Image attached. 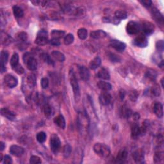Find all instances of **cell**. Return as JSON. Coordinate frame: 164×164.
I'll use <instances>...</instances> for the list:
<instances>
[{
  "instance_id": "7bdbcfd3",
  "label": "cell",
  "mask_w": 164,
  "mask_h": 164,
  "mask_svg": "<svg viewBox=\"0 0 164 164\" xmlns=\"http://www.w3.org/2000/svg\"><path fill=\"white\" fill-rule=\"evenodd\" d=\"M160 89L159 86L157 85H154L153 87L151 89V93L154 96H159L160 95Z\"/></svg>"
},
{
  "instance_id": "277c9868",
  "label": "cell",
  "mask_w": 164,
  "mask_h": 164,
  "mask_svg": "<svg viewBox=\"0 0 164 164\" xmlns=\"http://www.w3.org/2000/svg\"><path fill=\"white\" fill-rule=\"evenodd\" d=\"M48 42V31L44 29L39 30L35 40V44L39 45V46H43V45L47 44Z\"/></svg>"
},
{
  "instance_id": "f1b7e54d",
  "label": "cell",
  "mask_w": 164,
  "mask_h": 164,
  "mask_svg": "<svg viewBox=\"0 0 164 164\" xmlns=\"http://www.w3.org/2000/svg\"><path fill=\"white\" fill-rule=\"evenodd\" d=\"M36 76L35 74H30L27 77V84L30 88H34L36 85Z\"/></svg>"
},
{
  "instance_id": "f907efd6",
  "label": "cell",
  "mask_w": 164,
  "mask_h": 164,
  "mask_svg": "<svg viewBox=\"0 0 164 164\" xmlns=\"http://www.w3.org/2000/svg\"><path fill=\"white\" fill-rule=\"evenodd\" d=\"M49 44L52 45V46H59L60 45V41L59 39H54V38H52L50 40H49Z\"/></svg>"
},
{
  "instance_id": "b9f144b4",
  "label": "cell",
  "mask_w": 164,
  "mask_h": 164,
  "mask_svg": "<svg viewBox=\"0 0 164 164\" xmlns=\"http://www.w3.org/2000/svg\"><path fill=\"white\" fill-rule=\"evenodd\" d=\"M46 139V134L44 132H40L37 135V140L39 143H43Z\"/></svg>"
},
{
  "instance_id": "f35d334b",
  "label": "cell",
  "mask_w": 164,
  "mask_h": 164,
  "mask_svg": "<svg viewBox=\"0 0 164 164\" xmlns=\"http://www.w3.org/2000/svg\"><path fill=\"white\" fill-rule=\"evenodd\" d=\"M102 22L104 23H112L114 24H118L120 23L119 20L117 19L116 18H110V17H105L102 18Z\"/></svg>"
},
{
  "instance_id": "4dcf8cb0",
  "label": "cell",
  "mask_w": 164,
  "mask_h": 164,
  "mask_svg": "<svg viewBox=\"0 0 164 164\" xmlns=\"http://www.w3.org/2000/svg\"><path fill=\"white\" fill-rule=\"evenodd\" d=\"M13 13L16 18H21L24 15V11L19 6L15 5L13 7Z\"/></svg>"
},
{
  "instance_id": "603a6c76",
  "label": "cell",
  "mask_w": 164,
  "mask_h": 164,
  "mask_svg": "<svg viewBox=\"0 0 164 164\" xmlns=\"http://www.w3.org/2000/svg\"><path fill=\"white\" fill-rule=\"evenodd\" d=\"M141 135V128L137 124H135L132 127L131 136L133 139H137Z\"/></svg>"
},
{
  "instance_id": "ab89813d",
  "label": "cell",
  "mask_w": 164,
  "mask_h": 164,
  "mask_svg": "<svg viewBox=\"0 0 164 164\" xmlns=\"http://www.w3.org/2000/svg\"><path fill=\"white\" fill-rule=\"evenodd\" d=\"M74 40H75L74 35L71 34H68L64 37V44L65 45H70L74 42Z\"/></svg>"
},
{
  "instance_id": "44dd1931",
  "label": "cell",
  "mask_w": 164,
  "mask_h": 164,
  "mask_svg": "<svg viewBox=\"0 0 164 164\" xmlns=\"http://www.w3.org/2000/svg\"><path fill=\"white\" fill-rule=\"evenodd\" d=\"M107 36V34L103 30H96L91 32V37L93 39H100L105 38Z\"/></svg>"
},
{
  "instance_id": "74e56055",
  "label": "cell",
  "mask_w": 164,
  "mask_h": 164,
  "mask_svg": "<svg viewBox=\"0 0 164 164\" xmlns=\"http://www.w3.org/2000/svg\"><path fill=\"white\" fill-rule=\"evenodd\" d=\"M85 14H86V10L85 9V7H80L78 8H77V9H76L74 15L77 16V17L82 18L83 17V16H85Z\"/></svg>"
},
{
  "instance_id": "f5cc1de1",
  "label": "cell",
  "mask_w": 164,
  "mask_h": 164,
  "mask_svg": "<svg viewBox=\"0 0 164 164\" xmlns=\"http://www.w3.org/2000/svg\"><path fill=\"white\" fill-rule=\"evenodd\" d=\"M41 86H42V89H47L49 86V80L47 78H43L41 80Z\"/></svg>"
},
{
  "instance_id": "8992f818",
  "label": "cell",
  "mask_w": 164,
  "mask_h": 164,
  "mask_svg": "<svg viewBox=\"0 0 164 164\" xmlns=\"http://www.w3.org/2000/svg\"><path fill=\"white\" fill-rule=\"evenodd\" d=\"M61 146V141L59 136L56 134H53L50 138V147L53 152L57 153Z\"/></svg>"
},
{
  "instance_id": "484cf974",
  "label": "cell",
  "mask_w": 164,
  "mask_h": 164,
  "mask_svg": "<svg viewBox=\"0 0 164 164\" xmlns=\"http://www.w3.org/2000/svg\"><path fill=\"white\" fill-rule=\"evenodd\" d=\"M164 159V153L163 151H156L154 157H153V161L155 163H161L163 162Z\"/></svg>"
},
{
  "instance_id": "7a4b0ae2",
  "label": "cell",
  "mask_w": 164,
  "mask_h": 164,
  "mask_svg": "<svg viewBox=\"0 0 164 164\" xmlns=\"http://www.w3.org/2000/svg\"><path fill=\"white\" fill-rule=\"evenodd\" d=\"M93 149L94 152L102 158H108L110 154V147L105 144L96 143L94 146Z\"/></svg>"
},
{
  "instance_id": "6da1fadb",
  "label": "cell",
  "mask_w": 164,
  "mask_h": 164,
  "mask_svg": "<svg viewBox=\"0 0 164 164\" xmlns=\"http://www.w3.org/2000/svg\"><path fill=\"white\" fill-rule=\"evenodd\" d=\"M69 81H70V84L72 88L73 92H74V95H75V98L76 101H78L80 99V88H79V85L78 83V80L76 78V74L72 69H71L70 71H69Z\"/></svg>"
},
{
  "instance_id": "3957f363",
  "label": "cell",
  "mask_w": 164,
  "mask_h": 164,
  "mask_svg": "<svg viewBox=\"0 0 164 164\" xmlns=\"http://www.w3.org/2000/svg\"><path fill=\"white\" fill-rule=\"evenodd\" d=\"M23 59L26 64V66L30 71H35L37 68V61L33 56H30L29 53H26L24 55Z\"/></svg>"
},
{
  "instance_id": "ffe728a7",
  "label": "cell",
  "mask_w": 164,
  "mask_h": 164,
  "mask_svg": "<svg viewBox=\"0 0 164 164\" xmlns=\"http://www.w3.org/2000/svg\"><path fill=\"white\" fill-rule=\"evenodd\" d=\"M120 114L122 117L124 119H128V118H130L131 116H132L133 112L128 106L123 105L121 108Z\"/></svg>"
},
{
  "instance_id": "6f0895ef",
  "label": "cell",
  "mask_w": 164,
  "mask_h": 164,
  "mask_svg": "<svg viewBox=\"0 0 164 164\" xmlns=\"http://www.w3.org/2000/svg\"><path fill=\"white\" fill-rule=\"evenodd\" d=\"M132 116H133V120L134 121H138L139 120V119H140L141 117V116H140V114H139L137 112H135V113H133L132 114Z\"/></svg>"
},
{
  "instance_id": "f6af8a7d",
  "label": "cell",
  "mask_w": 164,
  "mask_h": 164,
  "mask_svg": "<svg viewBox=\"0 0 164 164\" xmlns=\"http://www.w3.org/2000/svg\"><path fill=\"white\" fill-rule=\"evenodd\" d=\"M30 163L31 164H39L42 163V161H41L40 158L39 157H37V156L33 155L30 157Z\"/></svg>"
},
{
  "instance_id": "e0dca14e",
  "label": "cell",
  "mask_w": 164,
  "mask_h": 164,
  "mask_svg": "<svg viewBox=\"0 0 164 164\" xmlns=\"http://www.w3.org/2000/svg\"><path fill=\"white\" fill-rule=\"evenodd\" d=\"M128 157V151L126 149H122L117 155L116 161L118 163H124Z\"/></svg>"
},
{
  "instance_id": "52a82bcc",
  "label": "cell",
  "mask_w": 164,
  "mask_h": 164,
  "mask_svg": "<svg viewBox=\"0 0 164 164\" xmlns=\"http://www.w3.org/2000/svg\"><path fill=\"white\" fill-rule=\"evenodd\" d=\"M151 14L153 19L158 24V25L160 26H163V16L157 9H156L154 7L152 8V9L151 10Z\"/></svg>"
},
{
  "instance_id": "7c38bea8",
  "label": "cell",
  "mask_w": 164,
  "mask_h": 164,
  "mask_svg": "<svg viewBox=\"0 0 164 164\" xmlns=\"http://www.w3.org/2000/svg\"><path fill=\"white\" fill-rule=\"evenodd\" d=\"M132 157L135 162L137 163H142L144 161V153L141 149L134 151Z\"/></svg>"
},
{
  "instance_id": "d6986e66",
  "label": "cell",
  "mask_w": 164,
  "mask_h": 164,
  "mask_svg": "<svg viewBox=\"0 0 164 164\" xmlns=\"http://www.w3.org/2000/svg\"><path fill=\"white\" fill-rule=\"evenodd\" d=\"M79 74L81 79L83 81H88L90 78V72L89 69L85 66L79 67Z\"/></svg>"
},
{
  "instance_id": "8d00e7d4",
  "label": "cell",
  "mask_w": 164,
  "mask_h": 164,
  "mask_svg": "<svg viewBox=\"0 0 164 164\" xmlns=\"http://www.w3.org/2000/svg\"><path fill=\"white\" fill-rule=\"evenodd\" d=\"M78 36L81 40H85L88 36V31L85 28H81L78 31Z\"/></svg>"
},
{
  "instance_id": "30bf717a",
  "label": "cell",
  "mask_w": 164,
  "mask_h": 164,
  "mask_svg": "<svg viewBox=\"0 0 164 164\" xmlns=\"http://www.w3.org/2000/svg\"><path fill=\"white\" fill-rule=\"evenodd\" d=\"M4 82L9 88H14L18 84V79L11 75H7L4 77Z\"/></svg>"
},
{
  "instance_id": "680465c9",
  "label": "cell",
  "mask_w": 164,
  "mask_h": 164,
  "mask_svg": "<svg viewBox=\"0 0 164 164\" xmlns=\"http://www.w3.org/2000/svg\"><path fill=\"white\" fill-rule=\"evenodd\" d=\"M5 144H4L3 142H0V149H1V151H3L4 149H5Z\"/></svg>"
},
{
  "instance_id": "836d02e7",
  "label": "cell",
  "mask_w": 164,
  "mask_h": 164,
  "mask_svg": "<svg viewBox=\"0 0 164 164\" xmlns=\"http://www.w3.org/2000/svg\"><path fill=\"white\" fill-rule=\"evenodd\" d=\"M1 66H5L6 64L8 62V59H9V53L7 51H2L1 52Z\"/></svg>"
},
{
  "instance_id": "83f0119b",
  "label": "cell",
  "mask_w": 164,
  "mask_h": 164,
  "mask_svg": "<svg viewBox=\"0 0 164 164\" xmlns=\"http://www.w3.org/2000/svg\"><path fill=\"white\" fill-rule=\"evenodd\" d=\"M51 55L53 59H55L56 60L60 62H63L65 60V55L62 53H61L59 51H53L51 53Z\"/></svg>"
},
{
  "instance_id": "bcb514c9",
  "label": "cell",
  "mask_w": 164,
  "mask_h": 164,
  "mask_svg": "<svg viewBox=\"0 0 164 164\" xmlns=\"http://www.w3.org/2000/svg\"><path fill=\"white\" fill-rule=\"evenodd\" d=\"M71 153V147L67 144L65 145L64 149V154L65 156V157H69L70 156Z\"/></svg>"
},
{
  "instance_id": "2e32d148",
  "label": "cell",
  "mask_w": 164,
  "mask_h": 164,
  "mask_svg": "<svg viewBox=\"0 0 164 164\" xmlns=\"http://www.w3.org/2000/svg\"><path fill=\"white\" fill-rule=\"evenodd\" d=\"M1 114L3 117H6L10 121H14L16 118L15 113L7 108H3L1 109Z\"/></svg>"
},
{
  "instance_id": "ee69618b",
  "label": "cell",
  "mask_w": 164,
  "mask_h": 164,
  "mask_svg": "<svg viewBox=\"0 0 164 164\" xmlns=\"http://www.w3.org/2000/svg\"><path fill=\"white\" fill-rule=\"evenodd\" d=\"M108 56L109 59L111 60L112 62H120V60H121V59L119 57V56L115 54V53H108Z\"/></svg>"
},
{
  "instance_id": "816d5d0a",
  "label": "cell",
  "mask_w": 164,
  "mask_h": 164,
  "mask_svg": "<svg viewBox=\"0 0 164 164\" xmlns=\"http://www.w3.org/2000/svg\"><path fill=\"white\" fill-rule=\"evenodd\" d=\"M13 69L16 72V73L18 74V75H23V74L24 72V68L22 67V65H20L19 64Z\"/></svg>"
},
{
  "instance_id": "9f6ffc18",
  "label": "cell",
  "mask_w": 164,
  "mask_h": 164,
  "mask_svg": "<svg viewBox=\"0 0 164 164\" xmlns=\"http://www.w3.org/2000/svg\"><path fill=\"white\" fill-rule=\"evenodd\" d=\"M126 96V91H124V90L123 89H121L120 92H119V97H120V99L122 101L124 99V97Z\"/></svg>"
},
{
  "instance_id": "7dc6e473",
  "label": "cell",
  "mask_w": 164,
  "mask_h": 164,
  "mask_svg": "<svg viewBox=\"0 0 164 164\" xmlns=\"http://www.w3.org/2000/svg\"><path fill=\"white\" fill-rule=\"evenodd\" d=\"M156 48H157V50L160 51L162 52L164 49V43L163 40H158V42L156 44Z\"/></svg>"
},
{
  "instance_id": "c3c4849f",
  "label": "cell",
  "mask_w": 164,
  "mask_h": 164,
  "mask_svg": "<svg viewBox=\"0 0 164 164\" xmlns=\"http://www.w3.org/2000/svg\"><path fill=\"white\" fill-rule=\"evenodd\" d=\"M138 93L135 91H132L130 92L129 93V97H130V99L132 100V101H135L138 98Z\"/></svg>"
},
{
  "instance_id": "91938a15",
  "label": "cell",
  "mask_w": 164,
  "mask_h": 164,
  "mask_svg": "<svg viewBox=\"0 0 164 164\" xmlns=\"http://www.w3.org/2000/svg\"><path fill=\"white\" fill-rule=\"evenodd\" d=\"M161 83H162V87H163V78H162L161 80Z\"/></svg>"
},
{
  "instance_id": "1f68e13d",
  "label": "cell",
  "mask_w": 164,
  "mask_h": 164,
  "mask_svg": "<svg viewBox=\"0 0 164 164\" xmlns=\"http://www.w3.org/2000/svg\"><path fill=\"white\" fill-rule=\"evenodd\" d=\"M40 56V59H42V60L46 63H47L48 64L52 65H54L55 64L54 61L53 60V59L51 58V56L49 55L48 53H41Z\"/></svg>"
},
{
  "instance_id": "ac0fdd59",
  "label": "cell",
  "mask_w": 164,
  "mask_h": 164,
  "mask_svg": "<svg viewBox=\"0 0 164 164\" xmlns=\"http://www.w3.org/2000/svg\"><path fill=\"white\" fill-rule=\"evenodd\" d=\"M12 41H13V39L9 35L3 31H1V43L3 46H9L12 42Z\"/></svg>"
},
{
  "instance_id": "d4e9b609",
  "label": "cell",
  "mask_w": 164,
  "mask_h": 164,
  "mask_svg": "<svg viewBox=\"0 0 164 164\" xmlns=\"http://www.w3.org/2000/svg\"><path fill=\"white\" fill-rule=\"evenodd\" d=\"M97 76L101 79L108 80L110 78V75L108 71L105 68H101L97 72Z\"/></svg>"
},
{
  "instance_id": "d590c367",
  "label": "cell",
  "mask_w": 164,
  "mask_h": 164,
  "mask_svg": "<svg viewBox=\"0 0 164 164\" xmlns=\"http://www.w3.org/2000/svg\"><path fill=\"white\" fill-rule=\"evenodd\" d=\"M53 112H54V111H53V108H52L51 106L49 105H46L44 106V113L45 116L48 117V118L51 117L53 115Z\"/></svg>"
},
{
  "instance_id": "11a10c76",
  "label": "cell",
  "mask_w": 164,
  "mask_h": 164,
  "mask_svg": "<svg viewBox=\"0 0 164 164\" xmlns=\"http://www.w3.org/2000/svg\"><path fill=\"white\" fill-rule=\"evenodd\" d=\"M4 163L6 164H10V163H12V158L9 155H5V157H4Z\"/></svg>"
},
{
  "instance_id": "cb8c5ba5",
  "label": "cell",
  "mask_w": 164,
  "mask_h": 164,
  "mask_svg": "<svg viewBox=\"0 0 164 164\" xmlns=\"http://www.w3.org/2000/svg\"><path fill=\"white\" fill-rule=\"evenodd\" d=\"M97 87H99L102 91L108 92L112 89V85L108 82L104 81H100L97 83Z\"/></svg>"
},
{
  "instance_id": "4fadbf2b",
  "label": "cell",
  "mask_w": 164,
  "mask_h": 164,
  "mask_svg": "<svg viewBox=\"0 0 164 164\" xmlns=\"http://www.w3.org/2000/svg\"><path fill=\"white\" fill-rule=\"evenodd\" d=\"M111 100L112 96L108 92L103 91L100 95V102L102 105H108Z\"/></svg>"
},
{
  "instance_id": "4316f807",
  "label": "cell",
  "mask_w": 164,
  "mask_h": 164,
  "mask_svg": "<svg viewBox=\"0 0 164 164\" xmlns=\"http://www.w3.org/2000/svg\"><path fill=\"white\" fill-rule=\"evenodd\" d=\"M101 64V60L99 56H97L94 58L92 60H91V62L89 64V67L92 70H95L97 68L100 66Z\"/></svg>"
},
{
  "instance_id": "db71d44e",
  "label": "cell",
  "mask_w": 164,
  "mask_h": 164,
  "mask_svg": "<svg viewBox=\"0 0 164 164\" xmlns=\"http://www.w3.org/2000/svg\"><path fill=\"white\" fill-rule=\"evenodd\" d=\"M140 2L142 4L143 6L147 8H149L152 5V1L151 0H142V1H141Z\"/></svg>"
},
{
  "instance_id": "d6a6232c",
  "label": "cell",
  "mask_w": 164,
  "mask_h": 164,
  "mask_svg": "<svg viewBox=\"0 0 164 164\" xmlns=\"http://www.w3.org/2000/svg\"><path fill=\"white\" fill-rule=\"evenodd\" d=\"M115 18L117 19H125L128 17V14H127L126 12L122 10H117L115 12Z\"/></svg>"
},
{
  "instance_id": "5bb4252c",
  "label": "cell",
  "mask_w": 164,
  "mask_h": 164,
  "mask_svg": "<svg viewBox=\"0 0 164 164\" xmlns=\"http://www.w3.org/2000/svg\"><path fill=\"white\" fill-rule=\"evenodd\" d=\"M153 111L158 118H162L163 115L162 104L159 102H155L153 105Z\"/></svg>"
},
{
  "instance_id": "f546056e",
  "label": "cell",
  "mask_w": 164,
  "mask_h": 164,
  "mask_svg": "<svg viewBox=\"0 0 164 164\" xmlns=\"http://www.w3.org/2000/svg\"><path fill=\"white\" fill-rule=\"evenodd\" d=\"M65 35V31L63 30H53L51 32V35L53 38L60 39L63 38Z\"/></svg>"
},
{
  "instance_id": "ba28073f",
  "label": "cell",
  "mask_w": 164,
  "mask_h": 164,
  "mask_svg": "<svg viewBox=\"0 0 164 164\" xmlns=\"http://www.w3.org/2000/svg\"><path fill=\"white\" fill-rule=\"evenodd\" d=\"M141 24V30L143 31V34L148 35L152 34L154 30V26L153 23L144 20Z\"/></svg>"
},
{
  "instance_id": "e575fe53",
  "label": "cell",
  "mask_w": 164,
  "mask_h": 164,
  "mask_svg": "<svg viewBox=\"0 0 164 164\" xmlns=\"http://www.w3.org/2000/svg\"><path fill=\"white\" fill-rule=\"evenodd\" d=\"M19 58L18 53H14V54L12 55L10 60V65L12 66V69L15 68L19 65Z\"/></svg>"
},
{
  "instance_id": "681fc988",
  "label": "cell",
  "mask_w": 164,
  "mask_h": 164,
  "mask_svg": "<svg viewBox=\"0 0 164 164\" xmlns=\"http://www.w3.org/2000/svg\"><path fill=\"white\" fill-rule=\"evenodd\" d=\"M18 38L19 40H21L23 42H25L27 40L28 36L25 32H20L18 35Z\"/></svg>"
},
{
  "instance_id": "5b68a950",
  "label": "cell",
  "mask_w": 164,
  "mask_h": 164,
  "mask_svg": "<svg viewBox=\"0 0 164 164\" xmlns=\"http://www.w3.org/2000/svg\"><path fill=\"white\" fill-rule=\"evenodd\" d=\"M126 30L127 33L130 35H136L138 34L141 30V24L132 20L127 24Z\"/></svg>"
},
{
  "instance_id": "7402d4cb",
  "label": "cell",
  "mask_w": 164,
  "mask_h": 164,
  "mask_svg": "<svg viewBox=\"0 0 164 164\" xmlns=\"http://www.w3.org/2000/svg\"><path fill=\"white\" fill-rule=\"evenodd\" d=\"M55 123L56 125L58 126L61 129H65L66 126V123H65V118L62 115H59L55 119Z\"/></svg>"
},
{
  "instance_id": "9c48e42d",
  "label": "cell",
  "mask_w": 164,
  "mask_h": 164,
  "mask_svg": "<svg viewBox=\"0 0 164 164\" xmlns=\"http://www.w3.org/2000/svg\"><path fill=\"white\" fill-rule=\"evenodd\" d=\"M133 44L139 48H146L148 45V41L146 35L140 34L138 35L133 41Z\"/></svg>"
},
{
  "instance_id": "9a60e30c",
  "label": "cell",
  "mask_w": 164,
  "mask_h": 164,
  "mask_svg": "<svg viewBox=\"0 0 164 164\" xmlns=\"http://www.w3.org/2000/svg\"><path fill=\"white\" fill-rule=\"evenodd\" d=\"M10 153L15 157H20L22 156L24 152V149L23 147L17 146V145H12L10 147Z\"/></svg>"
},
{
  "instance_id": "60d3db41",
  "label": "cell",
  "mask_w": 164,
  "mask_h": 164,
  "mask_svg": "<svg viewBox=\"0 0 164 164\" xmlns=\"http://www.w3.org/2000/svg\"><path fill=\"white\" fill-rule=\"evenodd\" d=\"M146 77L151 81H154L157 77V74L153 70H149L146 72Z\"/></svg>"
},
{
  "instance_id": "8fae6325",
  "label": "cell",
  "mask_w": 164,
  "mask_h": 164,
  "mask_svg": "<svg viewBox=\"0 0 164 164\" xmlns=\"http://www.w3.org/2000/svg\"><path fill=\"white\" fill-rule=\"evenodd\" d=\"M110 44L113 48H114L115 50L118 51H123L125 50L126 47V45L125 43L116 39L112 40L110 41Z\"/></svg>"
}]
</instances>
